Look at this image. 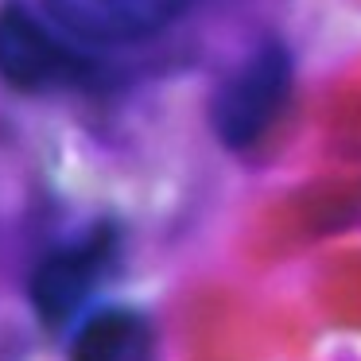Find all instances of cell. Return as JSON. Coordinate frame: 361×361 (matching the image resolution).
Masks as SVG:
<instances>
[{
    "instance_id": "obj_2",
    "label": "cell",
    "mask_w": 361,
    "mask_h": 361,
    "mask_svg": "<svg viewBox=\"0 0 361 361\" xmlns=\"http://www.w3.org/2000/svg\"><path fill=\"white\" fill-rule=\"evenodd\" d=\"M59 32L20 4H8L0 12V74H4V82L24 94H47V90H66L86 82L94 63L78 55Z\"/></svg>"
},
{
    "instance_id": "obj_5",
    "label": "cell",
    "mask_w": 361,
    "mask_h": 361,
    "mask_svg": "<svg viewBox=\"0 0 361 361\" xmlns=\"http://www.w3.org/2000/svg\"><path fill=\"white\" fill-rule=\"evenodd\" d=\"M136 338V319L128 311H102L82 322L71 342V361H125Z\"/></svg>"
},
{
    "instance_id": "obj_3",
    "label": "cell",
    "mask_w": 361,
    "mask_h": 361,
    "mask_svg": "<svg viewBox=\"0 0 361 361\" xmlns=\"http://www.w3.org/2000/svg\"><path fill=\"white\" fill-rule=\"evenodd\" d=\"M59 27L86 43H136L164 32L190 0H43Z\"/></svg>"
},
{
    "instance_id": "obj_1",
    "label": "cell",
    "mask_w": 361,
    "mask_h": 361,
    "mask_svg": "<svg viewBox=\"0 0 361 361\" xmlns=\"http://www.w3.org/2000/svg\"><path fill=\"white\" fill-rule=\"evenodd\" d=\"M291 94V59L280 43L257 47L214 97V133L226 148H252L276 125Z\"/></svg>"
},
{
    "instance_id": "obj_4",
    "label": "cell",
    "mask_w": 361,
    "mask_h": 361,
    "mask_svg": "<svg viewBox=\"0 0 361 361\" xmlns=\"http://www.w3.org/2000/svg\"><path fill=\"white\" fill-rule=\"evenodd\" d=\"M113 252V237L94 233L78 245H66V249L51 252L32 276V303L47 326H63L66 319L78 314V307L90 299V291L97 288L105 264H109Z\"/></svg>"
}]
</instances>
